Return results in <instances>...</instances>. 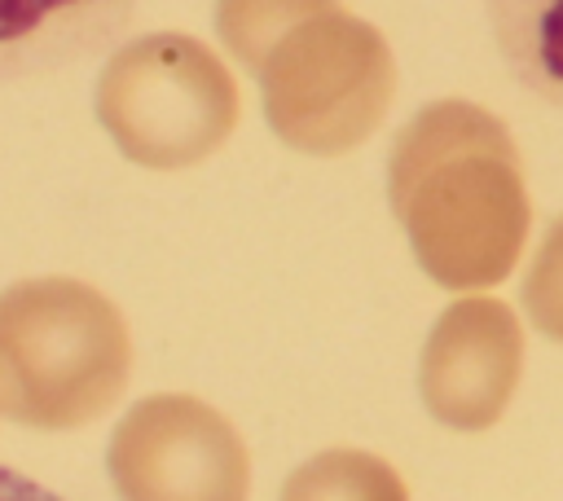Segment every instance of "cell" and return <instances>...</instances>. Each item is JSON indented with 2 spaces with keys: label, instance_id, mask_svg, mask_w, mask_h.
Listing matches in <instances>:
<instances>
[{
  "label": "cell",
  "instance_id": "3",
  "mask_svg": "<svg viewBox=\"0 0 563 501\" xmlns=\"http://www.w3.org/2000/svg\"><path fill=\"white\" fill-rule=\"evenodd\" d=\"M391 198L400 220L418 233L422 224H466L519 242L523 189L506 127L466 101L427 105L391 154Z\"/></svg>",
  "mask_w": 563,
  "mask_h": 501
},
{
  "label": "cell",
  "instance_id": "2",
  "mask_svg": "<svg viewBox=\"0 0 563 501\" xmlns=\"http://www.w3.org/2000/svg\"><path fill=\"white\" fill-rule=\"evenodd\" d=\"M391 79L383 35L339 4L282 35L260 66L277 136L308 154H343L369 136L391 101Z\"/></svg>",
  "mask_w": 563,
  "mask_h": 501
},
{
  "label": "cell",
  "instance_id": "1",
  "mask_svg": "<svg viewBox=\"0 0 563 501\" xmlns=\"http://www.w3.org/2000/svg\"><path fill=\"white\" fill-rule=\"evenodd\" d=\"M97 114L145 167L207 158L238 123V88L220 57L176 31L123 44L97 84Z\"/></svg>",
  "mask_w": 563,
  "mask_h": 501
},
{
  "label": "cell",
  "instance_id": "5",
  "mask_svg": "<svg viewBox=\"0 0 563 501\" xmlns=\"http://www.w3.org/2000/svg\"><path fill=\"white\" fill-rule=\"evenodd\" d=\"M506 70L563 110V0H484Z\"/></svg>",
  "mask_w": 563,
  "mask_h": 501
},
{
  "label": "cell",
  "instance_id": "6",
  "mask_svg": "<svg viewBox=\"0 0 563 501\" xmlns=\"http://www.w3.org/2000/svg\"><path fill=\"white\" fill-rule=\"evenodd\" d=\"M325 9H334V0H220V35L233 57L260 70L282 35Z\"/></svg>",
  "mask_w": 563,
  "mask_h": 501
},
{
  "label": "cell",
  "instance_id": "7",
  "mask_svg": "<svg viewBox=\"0 0 563 501\" xmlns=\"http://www.w3.org/2000/svg\"><path fill=\"white\" fill-rule=\"evenodd\" d=\"M0 501H62V497L48 492L44 483L18 475L13 466H0Z\"/></svg>",
  "mask_w": 563,
  "mask_h": 501
},
{
  "label": "cell",
  "instance_id": "4",
  "mask_svg": "<svg viewBox=\"0 0 563 501\" xmlns=\"http://www.w3.org/2000/svg\"><path fill=\"white\" fill-rule=\"evenodd\" d=\"M136 0H0V84L57 75L106 53Z\"/></svg>",
  "mask_w": 563,
  "mask_h": 501
}]
</instances>
